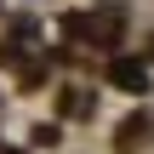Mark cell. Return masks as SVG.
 Returning a JSON list of instances; mask_svg holds the SVG:
<instances>
[{"label":"cell","mask_w":154,"mask_h":154,"mask_svg":"<svg viewBox=\"0 0 154 154\" xmlns=\"http://www.w3.org/2000/svg\"><path fill=\"white\" fill-rule=\"evenodd\" d=\"M143 131H149V120H143V114H131V120H126V126L114 131V143H120V149H131V143H137Z\"/></svg>","instance_id":"2"},{"label":"cell","mask_w":154,"mask_h":154,"mask_svg":"<svg viewBox=\"0 0 154 154\" xmlns=\"http://www.w3.org/2000/svg\"><path fill=\"white\" fill-rule=\"evenodd\" d=\"M109 80H114L120 91H137V97L149 91V69H143L137 57H114V63H109Z\"/></svg>","instance_id":"1"}]
</instances>
